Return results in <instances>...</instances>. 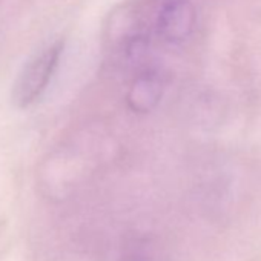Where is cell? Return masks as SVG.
I'll use <instances>...</instances> for the list:
<instances>
[{
	"mask_svg": "<svg viewBox=\"0 0 261 261\" xmlns=\"http://www.w3.org/2000/svg\"><path fill=\"white\" fill-rule=\"evenodd\" d=\"M63 54V42L48 45L34 57H31L13 83L11 98L19 109L33 106L46 91Z\"/></svg>",
	"mask_w": 261,
	"mask_h": 261,
	"instance_id": "obj_1",
	"label": "cell"
},
{
	"mask_svg": "<svg viewBox=\"0 0 261 261\" xmlns=\"http://www.w3.org/2000/svg\"><path fill=\"white\" fill-rule=\"evenodd\" d=\"M197 13L191 0H168L157 16V33L171 45L186 42L195 27Z\"/></svg>",
	"mask_w": 261,
	"mask_h": 261,
	"instance_id": "obj_2",
	"label": "cell"
},
{
	"mask_svg": "<svg viewBox=\"0 0 261 261\" xmlns=\"http://www.w3.org/2000/svg\"><path fill=\"white\" fill-rule=\"evenodd\" d=\"M165 91L163 79L155 71H143L130 83L126 101L130 111L146 114L151 112L162 100Z\"/></svg>",
	"mask_w": 261,
	"mask_h": 261,
	"instance_id": "obj_3",
	"label": "cell"
}]
</instances>
